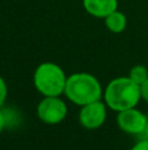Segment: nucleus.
Instances as JSON below:
<instances>
[{
  "instance_id": "20e7f679",
  "label": "nucleus",
  "mask_w": 148,
  "mask_h": 150,
  "mask_svg": "<svg viewBox=\"0 0 148 150\" xmlns=\"http://www.w3.org/2000/svg\"><path fill=\"white\" fill-rule=\"evenodd\" d=\"M37 116L43 124L58 125L67 117V104L60 96H43L37 104Z\"/></svg>"
},
{
  "instance_id": "39448f33",
  "label": "nucleus",
  "mask_w": 148,
  "mask_h": 150,
  "mask_svg": "<svg viewBox=\"0 0 148 150\" xmlns=\"http://www.w3.org/2000/svg\"><path fill=\"white\" fill-rule=\"evenodd\" d=\"M108 117V105L104 100H97L93 103L80 107L79 122L83 128L89 130L98 129L105 124Z\"/></svg>"
},
{
  "instance_id": "9d476101",
  "label": "nucleus",
  "mask_w": 148,
  "mask_h": 150,
  "mask_svg": "<svg viewBox=\"0 0 148 150\" xmlns=\"http://www.w3.org/2000/svg\"><path fill=\"white\" fill-rule=\"evenodd\" d=\"M7 96H8V86L5 83L4 78L0 75V108L4 105L5 100H7Z\"/></svg>"
},
{
  "instance_id": "f03ea898",
  "label": "nucleus",
  "mask_w": 148,
  "mask_h": 150,
  "mask_svg": "<svg viewBox=\"0 0 148 150\" xmlns=\"http://www.w3.org/2000/svg\"><path fill=\"white\" fill-rule=\"evenodd\" d=\"M63 95L71 103L83 107L93 101L102 100L104 88L94 75L89 73H75L67 76Z\"/></svg>"
},
{
  "instance_id": "4468645a",
  "label": "nucleus",
  "mask_w": 148,
  "mask_h": 150,
  "mask_svg": "<svg viewBox=\"0 0 148 150\" xmlns=\"http://www.w3.org/2000/svg\"><path fill=\"white\" fill-rule=\"evenodd\" d=\"M143 138H147L148 140V117H147V122H146V127H144V130H143V134H142Z\"/></svg>"
},
{
  "instance_id": "6e6552de",
  "label": "nucleus",
  "mask_w": 148,
  "mask_h": 150,
  "mask_svg": "<svg viewBox=\"0 0 148 150\" xmlns=\"http://www.w3.org/2000/svg\"><path fill=\"white\" fill-rule=\"evenodd\" d=\"M104 20H105L106 28L109 29L112 33H115V34L122 33L126 29V26H127V17H126L125 13L118 9H115L114 12L108 15Z\"/></svg>"
},
{
  "instance_id": "423d86ee",
  "label": "nucleus",
  "mask_w": 148,
  "mask_h": 150,
  "mask_svg": "<svg viewBox=\"0 0 148 150\" xmlns=\"http://www.w3.org/2000/svg\"><path fill=\"white\" fill-rule=\"evenodd\" d=\"M147 122V116L138 108L121 111L117 115V125L123 133L130 136H142Z\"/></svg>"
},
{
  "instance_id": "ddd939ff",
  "label": "nucleus",
  "mask_w": 148,
  "mask_h": 150,
  "mask_svg": "<svg viewBox=\"0 0 148 150\" xmlns=\"http://www.w3.org/2000/svg\"><path fill=\"white\" fill-rule=\"evenodd\" d=\"M5 125H7V119H5V115L3 113L1 108H0V134L3 133V130H4Z\"/></svg>"
},
{
  "instance_id": "f8f14e48",
  "label": "nucleus",
  "mask_w": 148,
  "mask_h": 150,
  "mask_svg": "<svg viewBox=\"0 0 148 150\" xmlns=\"http://www.w3.org/2000/svg\"><path fill=\"white\" fill-rule=\"evenodd\" d=\"M140 93H142V99L148 103V79L140 86Z\"/></svg>"
},
{
  "instance_id": "7ed1b4c3",
  "label": "nucleus",
  "mask_w": 148,
  "mask_h": 150,
  "mask_svg": "<svg viewBox=\"0 0 148 150\" xmlns=\"http://www.w3.org/2000/svg\"><path fill=\"white\" fill-rule=\"evenodd\" d=\"M66 82L64 70L54 62L39 63L33 73V84L42 96H62Z\"/></svg>"
},
{
  "instance_id": "1a4fd4ad",
  "label": "nucleus",
  "mask_w": 148,
  "mask_h": 150,
  "mask_svg": "<svg viewBox=\"0 0 148 150\" xmlns=\"http://www.w3.org/2000/svg\"><path fill=\"white\" fill-rule=\"evenodd\" d=\"M128 78L133 82H135L136 84L142 86L148 79V69L144 65H135L134 67H131Z\"/></svg>"
},
{
  "instance_id": "0eeeda50",
  "label": "nucleus",
  "mask_w": 148,
  "mask_h": 150,
  "mask_svg": "<svg viewBox=\"0 0 148 150\" xmlns=\"http://www.w3.org/2000/svg\"><path fill=\"white\" fill-rule=\"evenodd\" d=\"M83 7L93 17L105 18L118 9V0H83Z\"/></svg>"
},
{
  "instance_id": "f257e3e1",
  "label": "nucleus",
  "mask_w": 148,
  "mask_h": 150,
  "mask_svg": "<svg viewBox=\"0 0 148 150\" xmlns=\"http://www.w3.org/2000/svg\"><path fill=\"white\" fill-rule=\"evenodd\" d=\"M102 100L105 101L108 108L117 113L135 108L142 100L140 86L133 82L128 76L114 78L105 87Z\"/></svg>"
},
{
  "instance_id": "9b49d317",
  "label": "nucleus",
  "mask_w": 148,
  "mask_h": 150,
  "mask_svg": "<svg viewBox=\"0 0 148 150\" xmlns=\"http://www.w3.org/2000/svg\"><path fill=\"white\" fill-rule=\"evenodd\" d=\"M130 150H148V140L142 137L138 142L134 144L133 148H131Z\"/></svg>"
}]
</instances>
